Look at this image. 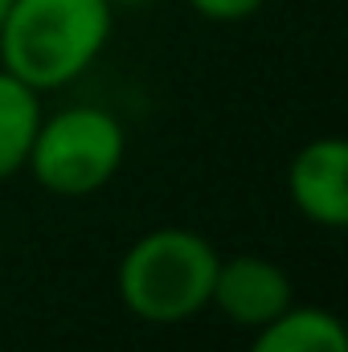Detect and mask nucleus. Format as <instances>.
<instances>
[{"instance_id":"obj_4","label":"nucleus","mask_w":348,"mask_h":352,"mask_svg":"<svg viewBox=\"0 0 348 352\" xmlns=\"http://www.w3.org/2000/svg\"><path fill=\"white\" fill-rule=\"evenodd\" d=\"M291 303H295L291 274L274 263V258L234 254V258H221L217 263L213 291H209V307H217V316L230 320L234 328L259 332L270 320H279Z\"/></svg>"},{"instance_id":"obj_3","label":"nucleus","mask_w":348,"mask_h":352,"mask_svg":"<svg viewBox=\"0 0 348 352\" xmlns=\"http://www.w3.org/2000/svg\"><path fill=\"white\" fill-rule=\"evenodd\" d=\"M127 160V127L107 107H62L41 115L25 173L54 197H90L107 188Z\"/></svg>"},{"instance_id":"obj_10","label":"nucleus","mask_w":348,"mask_h":352,"mask_svg":"<svg viewBox=\"0 0 348 352\" xmlns=\"http://www.w3.org/2000/svg\"><path fill=\"white\" fill-rule=\"evenodd\" d=\"M8 4H12V0H0V21H4V12H8Z\"/></svg>"},{"instance_id":"obj_7","label":"nucleus","mask_w":348,"mask_h":352,"mask_svg":"<svg viewBox=\"0 0 348 352\" xmlns=\"http://www.w3.org/2000/svg\"><path fill=\"white\" fill-rule=\"evenodd\" d=\"M41 115V94L0 66V180L25 173Z\"/></svg>"},{"instance_id":"obj_1","label":"nucleus","mask_w":348,"mask_h":352,"mask_svg":"<svg viewBox=\"0 0 348 352\" xmlns=\"http://www.w3.org/2000/svg\"><path fill=\"white\" fill-rule=\"evenodd\" d=\"M115 33L111 0H12L0 21V66L37 94L87 78Z\"/></svg>"},{"instance_id":"obj_6","label":"nucleus","mask_w":348,"mask_h":352,"mask_svg":"<svg viewBox=\"0 0 348 352\" xmlns=\"http://www.w3.org/2000/svg\"><path fill=\"white\" fill-rule=\"evenodd\" d=\"M246 352H348V328L328 307L291 303L279 320L254 332Z\"/></svg>"},{"instance_id":"obj_8","label":"nucleus","mask_w":348,"mask_h":352,"mask_svg":"<svg viewBox=\"0 0 348 352\" xmlns=\"http://www.w3.org/2000/svg\"><path fill=\"white\" fill-rule=\"evenodd\" d=\"M201 21H213V25H238V21H250L254 12H262L266 0H184Z\"/></svg>"},{"instance_id":"obj_2","label":"nucleus","mask_w":348,"mask_h":352,"mask_svg":"<svg viewBox=\"0 0 348 352\" xmlns=\"http://www.w3.org/2000/svg\"><path fill=\"white\" fill-rule=\"evenodd\" d=\"M217 246L188 226H156L140 234L115 266L119 303L156 328H173L209 311Z\"/></svg>"},{"instance_id":"obj_9","label":"nucleus","mask_w":348,"mask_h":352,"mask_svg":"<svg viewBox=\"0 0 348 352\" xmlns=\"http://www.w3.org/2000/svg\"><path fill=\"white\" fill-rule=\"evenodd\" d=\"M144 4H152V0H111L115 12H119V8H144Z\"/></svg>"},{"instance_id":"obj_5","label":"nucleus","mask_w":348,"mask_h":352,"mask_svg":"<svg viewBox=\"0 0 348 352\" xmlns=\"http://www.w3.org/2000/svg\"><path fill=\"white\" fill-rule=\"evenodd\" d=\"M287 197L295 213L320 230L348 226V144L345 135L307 140L287 164Z\"/></svg>"}]
</instances>
